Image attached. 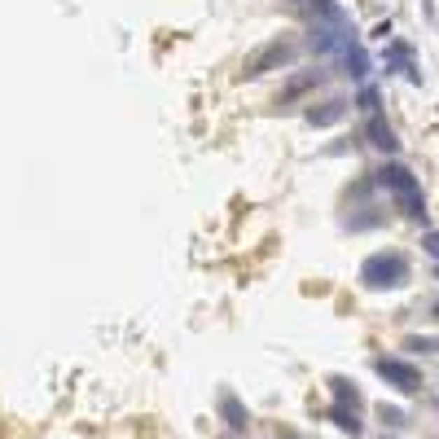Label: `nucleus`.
I'll list each match as a JSON object with an SVG mask.
<instances>
[{
  "mask_svg": "<svg viewBox=\"0 0 439 439\" xmlns=\"http://www.w3.org/2000/svg\"><path fill=\"white\" fill-rule=\"evenodd\" d=\"M378 369H382V378H391L400 391H417L421 386V373L413 369V365H400V361H378Z\"/></svg>",
  "mask_w": 439,
  "mask_h": 439,
  "instance_id": "1",
  "label": "nucleus"
}]
</instances>
